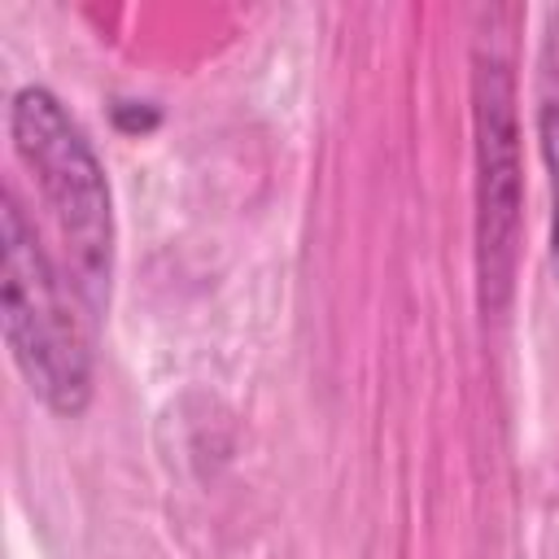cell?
I'll list each match as a JSON object with an SVG mask.
<instances>
[{"label": "cell", "instance_id": "1", "mask_svg": "<svg viewBox=\"0 0 559 559\" xmlns=\"http://www.w3.org/2000/svg\"><path fill=\"white\" fill-rule=\"evenodd\" d=\"M9 140L44 197V210L66 253V275L83 310L100 319L109 306L118 231H114L109 179L92 140L66 114V105L39 83H26L9 96Z\"/></svg>", "mask_w": 559, "mask_h": 559}, {"label": "cell", "instance_id": "2", "mask_svg": "<svg viewBox=\"0 0 559 559\" xmlns=\"http://www.w3.org/2000/svg\"><path fill=\"white\" fill-rule=\"evenodd\" d=\"M70 275L39 245L17 197L0 210V323L13 367L52 415H79L92 402V345L74 310Z\"/></svg>", "mask_w": 559, "mask_h": 559}, {"label": "cell", "instance_id": "3", "mask_svg": "<svg viewBox=\"0 0 559 559\" xmlns=\"http://www.w3.org/2000/svg\"><path fill=\"white\" fill-rule=\"evenodd\" d=\"M472 135H476V280L485 314L507 310L520 258V118L515 79L502 52H476L472 70Z\"/></svg>", "mask_w": 559, "mask_h": 559}, {"label": "cell", "instance_id": "4", "mask_svg": "<svg viewBox=\"0 0 559 559\" xmlns=\"http://www.w3.org/2000/svg\"><path fill=\"white\" fill-rule=\"evenodd\" d=\"M537 148L550 183V266H555V288H559V100H546L537 109Z\"/></svg>", "mask_w": 559, "mask_h": 559}]
</instances>
